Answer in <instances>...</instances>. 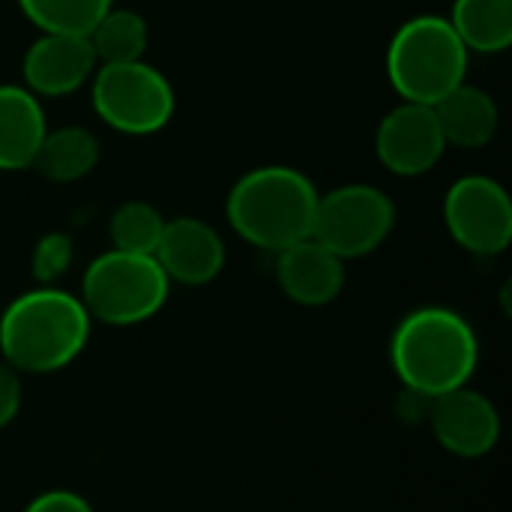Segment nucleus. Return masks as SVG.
Wrapping results in <instances>:
<instances>
[{"instance_id": "nucleus-14", "label": "nucleus", "mask_w": 512, "mask_h": 512, "mask_svg": "<svg viewBox=\"0 0 512 512\" xmlns=\"http://www.w3.org/2000/svg\"><path fill=\"white\" fill-rule=\"evenodd\" d=\"M48 132L45 108L24 84H0V171L33 168Z\"/></svg>"}, {"instance_id": "nucleus-22", "label": "nucleus", "mask_w": 512, "mask_h": 512, "mask_svg": "<svg viewBox=\"0 0 512 512\" xmlns=\"http://www.w3.org/2000/svg\"><path fill=\"white\" fill-rule=\"evenodd\" d=\"M24 512H93V507L69 489H51L33 498Z\"/></svg>"}, {"instance_id": "nucleus-11", "label": "nucleus", "mask_w": 512, "mask_h": 512, "mask_svg": "<svg viewBox=\"0 0 512 512\" xmlns=\"http://www.w3.org/2000/svg\"><path fill=\"white\" fill-rule=\"evenodd\" d=\"M429 426L435 441L462 459H480L498 447L501 438V414L489 402V396L459 387L444 396L429 399Z\"/></svg>"}, {"instance_id": "nucleus-10", "label": "nucleus", "mask_w": 512, "mask_h": 512, "mask_svg": "<svg viewBox=\"0 0 512 512\" xmlns=\"http://www.w3.org/2000/svg\"><path fill=\"white\" fill-rule=\"evenodd\" d=\"M96 66L87 36L39 33L21 57V81L39 99H63L90 84Z\"/></svg>"}, {"instance_id": "nucleus-17", "label": "nucleus", "mask_w": 512, "mask_h": 512, "mask_svg": "<svg viewBox=\"0 0 512 512\" xmlns=\"http://www.w3.org/2000/svg\"><path fill=\"white\" fill-rule=\"evenodd\" d=\"M447 21L471 54H504L512 45V0H453Z\"/></svg>"}, {"instance_id": "nucleus-9", "label": "nucleus", "mask_w": 512, "mask_h": 512, "mask_svg": "<svg viewBox=\"0 0 512 512\" xmlns=\"http://www.w3.org/2000/svg\"><path fill=\"white\" fill-rule=\"evenodd\" d=\"M447 153L435 108L420 102H399L390 108L375 132V156L396 177H423Z\"/></svg>"}, {"instance_id": "nucleus-7", "label": "nucleus", "mask_w": 512, "mask_h": 512, "mask_svg": "<svg viewBox=\"0 0 512 512\" xmlns=\"http://www.w3.org/2000/svg\"><path fill=\"white\" fill-rule=\"evenodd\" d=\"M396 228L393 198L369 183H345L318 195L312 240L342 261L372 255Z\"/></svg>"}, {"instance_id": "nucleus-20", "label": "nucleus", "mask_w": 512, "mask_h": 512, "mask_svg": "<svg viewBox=\"0 0 512 512\" xmlns=\"http://www.w3.org/2000/svg\"><path fill=\"white\" fill-rule=\"evenodd\" d=\"M165 219L162 213L147 201H123L111 219H108V237L111 249L135 252V255H153L162 237Z\"/></svg>"}, {"instance_id": "nucleus-21", "label": "nucleus", "mask_w": 512, "mask_h": 512, "mask_svg": "<svg viewBox=\"0 0 512 512\" xmlns=\"http://www.w3.org/2000/svg\"><path fill=\"white\" fill-rule=\"evenodd\" d=\"M75 258V246L72 237L66 231H48L36 240L33 252H30V273L39 285H54Z\"/></svg>"}, {"instance_id": "nucleus-8", "label": "nucleus", "mask_w": 512, "mask_h": 512, "mask_svg": "<svg viewBox=\"0 0 512 512\" xmlns=\"http://www.w3.org/2000/svg\"><path fill=\"white\" fill-rule=\"evenodd\" d=\"M444 225L465 252L495 258L512 243L510 192L486 174L459 177L444 195Z\"/></svg>"}, {"instance_id": "nucleus-13", "label": "nucleus", "mask_w": 512, "mask_h": 512, "mask_svg": "<svg viewBox=\"0 0 512 512\" xmlns=\"http://www.w3.org/2000/svg\"><path fill=\"white\" fill-rule=\"evenodd\" d=\"M276 279L282 294L297 306H327L345 288V261L318 240L306 237L276 252Z\"/></svg>"}, {"instance_id": "nucleus-18", "label": "nucleus", "mask_w": 512, "mask_h": 512, "mask_svg": "<svg viewBox=\"0 0 512 512\" xmlns=\"http://www.w3.org/2000/svg\"><path fill=\"white\" fill-rule=\"evenodd\" d=\"M99 63H129L144 60L150 45V27L141 12L111 6L99 24L87 33Z\"/></svg>"}, {"instance_id": "nucleus-6", "label": "nucleus", "mask_w": 512, "mask_h": 512, "mask_svg": "<svg viewBox=\"0 0 512 512\" xmlns=\"http://www.w3.org/2000/svg\"><path fill=\"white\" fill-rule=\"evenodd\" d=\"M90 102L108 129L144 138L171 123L177 93L165 72L147 60L99 63L90 78Z\"/></svg>"}, {"instance_id": "nucleus-16", "label": "nucleus", "mask_w": 512, "mask_h": 512, "mask_svg": "<svg viewBox=\"0 0 512 512\" xmlns=\"http://www.w3.org/2000/svg\"><path fill=\"white\" fill-rule=\"evenodd\" d=\"M102 147L99 138L84 126H60L48 129L33 168L51 183H78L99 165Z\"/></svg>"}, {"instance_id": "nucleus-19", "label": "nucleus", "mask_w": 512, "mask_h": 512, "mask_svg": "<svg viewBox=\"0 0 512 512\" xmlns=\"http://www.w3.org/2000/svg\"><path fill=\"white\" fill-rule=\"evenodd\" d=\"M114 0H18V9L39 33L87 36Z\"/></svg>"}, {"instance_id": "nucleus-23", "label": "nucleus", "mask_w": 512, "mask_h": 512, "mask_svg": "<svg viewBox=\"0 0 512 512\" xmlns=\"http://www.w3.org/2000/svg\"><path fill=\"white\" fill-rule=\"evenodd\" d=\"M21 411V381L18 372L0 363V429H6Z\"/></svg>"}, {"instance_id": "nucleus-4", "label": "nucleus", "mask_w": 512, "mask_h": 512, "mask_svg": "<svg viewBox=\"0 0 512 512\" xmlns=\"http://www.w3.org/2000/svg\"><path fill=\"white\" fill-rule=\"evenodd\" d=\"M471 51L447 15L408 18L387 45V78L402 102L435 105L468 81Z\"/></svg>"}, {"instance_id": "nucleus-15", "label": "nucleus", "mask_w": 512, "mask_h": 512, "mask_svg": "<svg viewBox=\"0 0 512 512\" xmlns=\"http://www.w3.org/2000/svg\"><path fill=\"white\" fill-rule=\"evenodd\" d=\"M432 108H435L447 147L480 150V147H489L498 135V126H501L498 102L492 93H486L477 84L462 81Z\"/></svg>"}, {"instance_id": "nucleus-1", "label": "nucleus", "mask_w": 512, "mask_h": 512, "mask_svg": "<svg viewBox=\"0 0 512 512\" xmlns=\"http://www.w3.org/2000/svg\"><path fill=\"white\" fill-rule=\"evenodd\" d=\"M84 303L54 285L18 294L0 315V354L15 372L51 375L81 357L90 339Z\"/></svg>"}, {"instance_id": "nucleus-3", "label": "nucleus", "mask_w": 512, "mask_h": 512, "mask_svg": "<svg viewBox=\"0 0 512 512\" xmlns=\"http://www.w3.org/2000/svg\"><path fill=\"white\" fill-rule=\"evenodd\" d=\"M315 183L291 165H261L246 171L228 192L225 216L240 240L264 252H282L312 237Z\"/></svg>"}, {"instance_id": "nucleus-5", "label": "nucleus", "mask_w": 512, "mask_h": 512, "mask_svg": "<svg viewBox=\"0 0 512 512\" xmlns=\"http://www.w3.org/2000/svg\"><path fill=\"white\" fill-rule=\"evenodd\" d=\"M171 282L153 255L108 249L96 255L81 276V303L90 321L108 327H135L150 321L168 300Z\"/></svg>"}, {"instance_id": "nucleus-12", "label": "nucleus", "mask_w": 512, "mask_h": 512, "mask_svg": "<svg viewBox=\"0 0 512 512\" xmlns=\"http://www.w3.org/2000/svg\"><path fill=\"white\" fill-rule=\"evenodd\" d=\"M153 258L165 270L168 282L198 288L222 273L228 252L222 234L210 222L198 216H177L165 219Z\"/></svg>"}, {"instance_id": "nucleus-2", "label": "nucleus", "mask_w": 512, "mask_h": 512, "mask_svg": "<svg viewBox=\"0 0 512 512\" xmlns=\"http://www.w3.org/2000/svg\"><path fill=\"white\" fill-rule=\"evenodd\" d=\"M396 378L423 399L468 387L480 363V342L468 318L444 306L408 312L390 339Z\"/></svg>"}]
</instances>
